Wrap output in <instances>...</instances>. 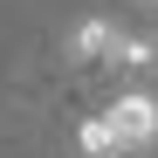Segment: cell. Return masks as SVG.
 <instances>
[{"mask_svg": "<svg viewBox=\"0 0 158 158\" xmlns=\"http://www.w3.org/2000/svg\"><path fill=\"white\" fill-rule=\"evenodd\" d=\"M103 124H110V138H117L124 151H144V144L158 138V96H144V89H124L110 110H103Z\"/></svg>", "mask_w": 158, "mask_h": 158, "instance_id": "obj_1", "label": "cell"}, {"mask_svg": "<svg viewBox=\"0 0 158 158\" xmlns=\"http://www.w3.org/2000/svg\"><path fill=\"white\" fill-rule=\"evenodd\" d=\"M117 55H124V28L110 14H89L69 35V62H83V69H117Z\"/></svg>", "mask_w": 158, "mask_h": 158, "instance_id": "obj_2", "label": "cell"}, {"mask_svg": "<svg viewBox=\"0 0 158 158\" xmlns=\"http://www.w3.org/2000/svg\"><path fill=\"white\" fill-rule=\"evenodd\" d=\"M76 144H83V158H131V151L110 138V124H103V117H89L83 131H76Z\"/></svg>", "mask_w": 158, "mask_h": 158, "instance_id": "obj_3", "label": "cell"}, {"mask_svg": "<svg viewBox=\"0 0 158 158\" xmlns=\"http://www.w3.org/2000/svg\"><path fill=\"white\" fill-rule=\"evenodd\" d=\"M117 69H124V76H151V69H158V41H151V35H124Z\"/></svg>", "mask_w": 158, "mask_h": 158, "instance_id": "obj_4", "label": "cell"}]
</instances>
